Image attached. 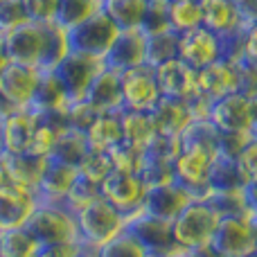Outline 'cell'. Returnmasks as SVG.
<instances>
[{
  "label": "cell",
  "instance_id": "obj_2",
  "mask_svg": "<svg viewBox=\"0 0 257 257\" xmlns=\"http://www.w3.org/2000/svg\"><path fill=\"white\" fill-rule=\"evenodd\" d=\"M23 228L36 241V246L77 239L75 214L63 203H43V201H39L36 208L32 210V214L27 217V221L23 223Z\"/></svg>",
  "mask_w": 257,
  "mask_h": 257
},
{
  "label": "cell",
  "instance_id": "obj_32",
  "mask_svg": "<svg viewBox=\"0 0 257 257\" xmlns=\"http://www.w3.org/2000/svg\"><path fill=\"white\" fill-rule=\"evenodd\" d=\"M176 48H178V34L172 30L145 36V66L154 70L160 63L176 59Z\"/></svg>",
  "mask_w": 257,
  "mask_h": 257
},
{
  "label": "cell",
  "instance_id": "obj_23",
  "mask_svg": "<svg viewBox=\"0 0 257 257\" xmlns=\"http://www.w3.org/2000/svg\"><path fill=\"white\" fill-rule=\"evenodd\" d=\"M75 178H77L75 167L48 158L43 174L39 178V185H36V196L43 203H61Z\"/></svg>",
  "mask_w": 257,
  "mask_h": 257
},
{
  "label": "cell",
  "instance_id": "obj_19",
  "mask_svg": "<svg viewBox=\"0 0 257 257\" xmlns=\"http://www.w3.org/2000/svg\"><path fill=\"white\" fill-rule=\"evenodd\" d=\"M36 113L32 108H16L12 115L0 122V142L3 151L9 154H27L34 138Z\"/></svg>",
  "mask_w": 257,
  "mask_h": 257
},
{
  "label": "cell",
  "instance_id": "obj_28",
  "mask_svg": "<svg viewBox=\"0 0 257 257\" xmlns=\"http://www.w3.org/2000/svg\"><path fill=\"white\" fill-rule=\"evenodd\" d=\"M70 52L68 45V30L48 23L43 25V45H41V59H39V70H54Z\"/></svg>",
  "mask_w": 257,
  "mask_h": 257
},
{
  "label": "cell",
  "instance_id": "obj_40",
  "mask_svg": "<svg viewBox=\"0 0 257 257\" xmlns=\"http://www.w3.org/2000/svg\"><path fill=\"white\" fill-rule=\"evenodd\" d=\"M97 257H149L147 250L133 239L131 232H120L117 237H113L111 241H106L104 246H99Z\"/></svg>",
  "mask_w": 257,
  "mask_h": 257
},
{
  "label": "cell",
  "instance_id": "obj_24",
  "mask_svg": "<svg viewBox=\"0 0 257 257\" xmlns=\"http://www.w3.org/2000/svg\"><path fill=\"white\" fill-rule=\"evenodd\" d=\"M149 115L154 120L156 131L167 133V136H181V131L190 122V115H187V108L183 104V99L165 97V95H160L156 106L149 111Z\"/></svg>",
  "mask_w": 257,
  "mask_h": 257
},
{
  "label": "cell",
  "instance_id": "obj_6",
  "mask_svg": "<svg viewBox=\"0 0 257 257\" xmlns=\"http://www.w3.org/2000/svg\"><path fill=\"white\" fill-rule=\"evenodd\" d=\"M126 232H131L133 239L147 250L149 257H174L181 253V246L174 241L172 221H163L140 210L138 214L126 219Z\"/></svg>",
  "mask_w": 257,
  "mask_h": 257
},
{
  "label": "cell",
  "instance_id": "obj_44",
  "mask_svg": "<svg viewBox=\"0 0 257 257\" xmlns=\"http://www.w3.org/2000/svg\"><path fill=\"white\" fill-rule=\"evenodd\" d=\"M138 30L142 32L145 36L151 34H160V32H167L169 30V21H167V7L165 5H156L149 3L142 14V21Z\"/></svg>",
  "mask_w": 257,
  "mask_h": 257
},
{
  "label": "cell",
  "instance_id": "obj_35",
  "mask_svg": "<svg viewBox=\"0 0 257 257\" xmlns=\"http://www.w3.org/2000/svg\"><path fill=\"white\" fill-rule=\"evenodd\" d=\"M36 248V241L23 226L0 230V257H34Z\"/></svg>",
  "mask_w": 257,
  "mask_h": 257
},
{
  "label": "cell",
  "instance_id": "obj_8",
  "mask_svg": "<svg viewBox=\"0 0 257 257\" xmlns=\"http://www.w3.org/2000/svg\"><path fill=\"white\" fill-rule=\"evenodd\" d=\"M221 57H223V39L217 36L214 32L205 30L203 25L178 34L176 59L183 61L185 66H190L194 72L214 63Z\"/></svg>",
  "mask_w": 257,
  "mask_h": 257
},
{
  "label": "cell",
  "instance_id": "obj_18",
  "mask_svg": "<svg viewBox=\"0 0 257 257\" xmlns=\"http://www.w3.org/2000/svg\"><path fill=\"white\" fill-rule=\"evenodd\" d=\"M45 163H48V156L9 154V151L0 154V169L5 174V181L34 192H36V185H39L41 174L45 169Z\"/></svg>",
  "mask_w": 257,
  "mask_h": 257
},
{
  "label": "cell",
  "instance_id": "obj_1",
  "mask_svg": "<svg viewBox=\"0 0 257 257\" xmlns=\"http://www.w3.org/2000/svg\"><path fill=\"white\" fill-rule=\"evenodd\" d=\"M75 223H77V239L84 248L97 250L113 237L126 230V217L115 210L111 203L99 196V199L90 201L86 208L75 212Z\"/></svg>",
  "mask_w": 257,
  "mask_h": 257
},
{
  "label": "cell",
  "instance_id": "obj_42",
  "mask_svg": "<svg viewBox=\"0 0 257 257\" xmlns=\"http://www.w3.org/2000/svg\"><path fill=\"white\" fill-rule=\"evenodd\" d=\"M253 140H257V131H219L217 145H214V156L235 158Z\"/></svg>",
  "mask_w": 257,
  "mask_h": 257
},
{
  "label": "cell",
  "instance_id": "obj_36",
  "mask_svg": "<svg viewBox=\"0 0 257 257\" xmlns=\"http://www.w3.org/2000/svg\"><path fill=\"white\" fill-rule=\"evenodd\" d=\"M217 136V126L210 120H190L178 138H181V147H203V149L214 151Z\"/></svg>",
  "mask_w": 257,
  "mask_h": 257
},
{
  "label": "cell",
  "instance_id": "obj_34",
  "mask_svg": "<svg viewBox=\"0 0 257 257\" xmlns=\"http://www.w3.org/2000/svg\"><path fill=\"white\" fill-rule=\"evenodd\" d=\"M99 12V0H59L57 14H54V25L63 30H72L86 18Z\"/></svg>",
  "mask_w": 257,
  "mask_h": 257
},
{
  "label": "cell",
  "instance_id": "obj_4",
  "mask_svg": "<svg viewBox=\"0 0 257 257\" xmlns=\"http://www.w3.org/2000/svg\"><path fill=\"white\" fill-rule=\"evenodd\" d=\"M210 244L226 257H248L257 253V217L230 214L219 217Z\"/></svg>",
  "mask_w": 257,
  "mask_h": 257
},
{
  "label": "cell",
  "instance_id": "obj_13",
  "mask_svg": "<svg viewBox=\"0 0 257 257\" xmlns=\"http://www.w3.org/2000/svg\"><path fill=\"white\" fill-rule=\"evenodd\" d=\"M239 63H232L228 59H217L214 63L196 70V90L210 97L212 102L223 95L237 93L239 90Z\"/></svg>",
  "mask_w": 257,
  "mask_h": 257
},
{
  "label": "cell",
  "instance_id": "obj_46",
  "mask_svg": "<svg viewBox=\"0 0 257 257\" xmlns=\"http://www.w3.org/2000/svg\"><path fill=\"white\" fill-rule=\"evenodd\" d=\"M21 3H23V9H25L27 21L39 23V25L54 23L59 0H21Z\"/></svg>",
  "mask_w": 257,
  "mask_h": 257
},
{
  "label": "cell",
  "instance_id": "obj_14",
  "mask_svg": "<svg viewBox=\"0 0 257 257\" xmlns=\"http://www.w3.org/2000/svg\"><path fill=\"white\" fill-rule=\"evenodd\" d=\"M199 9L201 25L221 39L237 34L244 27L257 25V21H244V16L232 5V0H199Z\"/></svg>",
  "mask_w": 257,
  "mask_h": 257
},
{
  "label": "cell",
  "instance_id": "obj_47",
  "mask_svg": "<svg viewBox=\"0 0 257 257\" xmlns=\"http://www.w3.org/2000/svg\"><path fill=\"white\" fill-rule=\"evenodd\" d=\"M23 23H27V16L21 0H0V36Z\"/></svg>",
  "mask_w": 257,
  "mask_h": 257
},
{
  "label": "cell",
  "instance_id": "obj_51",
  "mask_svg": "<svg viewBox=\"0 0 257 257\" xmlns=\"http://www.w3.org/2000/svg\"><path fill=\"white\" fill-rule=\"evenodd\" d=\"M244 21H257V0H232Z\"/></svg>",
  "mask_w": 257,
  "mask_h": 257
},
{
  "label": "cell",
  "instance_id": "obj_55",
  "mask_svg": "<svg viewBox=\"0 0 257 257\" xmlns=\"http://www.w3.org/2000/svg\"><path fill=\"white\" fill-rule=\"evenodd\" d=\"M77 257H97V253H95V250H88V248H84V250H81V253L77 255Z\"/></svg>",
  "mask_w": 257,
  "mask_h": 257
},
{
  "label": "cell",
  "instance_id": "obj_58",
  "mask_svg": "<svg viewBox=\"0 0 257 257\" xmlns=\"http://www.w3.org/2000/svg\"><path fill=\"white\" fill-rule=\"evenodd\" d=\"M5 183V174H3V169H0V185Z\"/></svg>",
  "mask_w": 257,
  "mask_h": 257
},
{
  "label": "cell",
  "instance_id": "obj_49",
  "mask_svg": "<svg viewBox=\"0 0 257 257\" xmlns=\"http://www.w3.org/2000/svg\"><path fill=\"white\" fill-rule=\"evenodd\" d=\"M183 104H185L187 108V115H190V120H208L210 117V108H212V99L205 97L203 93H199V90H192L190 95H187L185 99H183Z\"/></svg>",
  "mask_w": 257,
  "mask_h": 257
},
{
  "label": "cell",
  "instance_id": "obj_7",
  "mask_svg": "<svg viewBox=\"0 0 257 257\" xmlns=\"http://www.w3.org/2000/svg\"><path fill=\"white\" fill-rule=\"evenodd\" d=\"M208 120L217 131H257V97L239 90L223 95L212 102Z\"/></svg>",
  "mask_w": 257,
  "mask_h": 257
},
{
  "label": "cell",
  "instance_id": "obj_53",
  "mask_svg": "<svg viewBox=\"0 0 257 257\" xmlns=\"http://www.w3.org/2000/svg\"><path fill=\"white\" fill-rule=\"evenodd\" d=\"M14 111H16V108H14L12 104H9L7 99H5L3 95H0V122H3V120H5V117H7V115H12Z\"/></svg>",
  "mask_w": 257,
  "mask_h": 257
},
{
  "label": "cell",
  "instance_id": "obj_37",
  "mask_svg": "<svg viewBox=\"0 0 257 257\" xmlns=\"http://www.w3.org/2000/svg\"><path fill=\"white\" fill-rule=\"evenodd\" d=\"M138 176L145 183L147 190H149V187H158V185H167V183H176V174H174L172 160L149 158V156H145Z\"/></svg>",
  "mask_w": 257,
  "mask_h": 257
},
{
  "label": "cell",
  "instance_id": "obj_50",
  "mask_svg": "<svg viewBox=\"0 0 257 257\" xmlns=\"http://www.w3.org/2000/svg\"><path fill=\"white\" fill-rule=\"evenodd\" d=\"M84 250L79 241H57V244H45L36 248L34 257H77Z\"/></svg>",
  "mask_w": 257,
  "mask_h": 257
},
{
  "label": "cell",
  "instance_id": "obj_60",
  "mask_svg": "<svg viewBox=\"0 0 257 257\" xmlns=\"http://www.w3.org/2000/svg\"><path fill=\"white\" fill-rule=\"evenodd\" d=\"M248 257H257V253H255V255H248Z\"/></svg>",
  "mask_w": 257,
  "mask_h": 257
},
{
  "label": "cell",
  "instance_id": "obj_59",
  "mask_svg": "<svg viewBox=\"0 0 257 257\" xmlns=\"http://www.w3.org/2000/svg\"><path fill=\"white\" fill-rule=\"evenodd\" d=\"M0 154H3V142H0Z\"/></svg>",
  "mask_w": 257,
  "mask_h": 257
},
{
  "label": "cell",
  "instance_id": "obj_43",
  "mask_svg": "<svg viewBox=\"0 0 257 257\" xmlns=\"http://www.w3.org/2000/svg\"><path fill=\"white\" fill-rule=\"evenodd\" d=\"M181 151V138L178 136H167V133H156L145 147V156L149 158H160V160H172Z\"/></svg>",
  "mask_w": 257,
  "mask_h": 257
},
{
  "label": "cell",
  "instance_id": "obj_15",
  "mask_svg": "<svg viewBox=\"0 0 257 257\" xmlns=\"http://www.w3.org/2000/svg\"><path fill=\"white\" fill-rule=\"evenodd\" d=\"M39 203L34 190L14 185L5 181L0 185V230L7 228H21Z\"/></svg>",
  "mask_w": 257,
  "mask_h": 257
},
{
  "label": "cell",
  "instance_id": "obj_5",
  "mask_svg": "<svg viewBox=\"0 0 257 257\" xmlns=\"http://www.w3.org/2000/svg\"><path fill=\"white\" fill-rule=\"evenodd\" d=\"M117 32H120L117 25L99 9L97 14L86 18L84 23L68 30V45H70V52L104 61L106 52L111 50L113 41H115Z\"/></svg>",
  "mask_w": 257,
  "mask_h": 257
},
{
  "label": "cell",
  "instance_id": "obj_11",
  "mask_svg": "<svg viewBox=\"0 0 257 257\" xmlns=\"http://www.w3.org/2000/svg\"><path fill=\"white\" fill-rule=\"evenodd\" d=\"M120 84H122V108H126V111L149 113L160 99V90L158 84H156L154 70L147 66L120 72Z\"/></svg>",
  "mask_w": 257,
  "mask_h": 257
},
{
  "label": "cell",
  "instance_id": "obj_41",
  "mask_svg": "<svg viewBox=\"0 0 257 257\" xmlns=\"http://www.w3.org/2000/svg\"><path fill=\"white\" fill-rule=\"evenodd\" d=\"M111 172H113V163L108 158V151H95V149H90L88 156L84 158V163L77 167L79 176L88 178V181L97 183V185H102V181Z\"/></svg>",
  "mask_w": 257,
  "mask_h": 257
},
{
  "label": "cell",
  "instance_id": "obj_22",
  "mask_svg": "<svg viewBox=\"0 0 257 257\" xmlns=\"http://www.w3.org/2000/svg\"><path fill=\"white\" fill-rule=\"evenodd\" d=\"M154 77L160 95H165V97L185 99L196 88V72L178 59H172V61L160 63L158 68H154Z\"/></svg>",
  "mask_w": 257,
  "mask_h": 257
},
{
  "label": "cell",
  "instance_id": "obj_16",
  "mask_svg": "<svg viewBox=\"0 0 257 257\" xmlns=\"http://www.w3.org/2000/svg\"><path fill=\"white\" fill-rule=\"evenodd\" d=\"M102 63L117 72L145 66V34L140 30H120Z\"/></svg>",
  "mask_w": 257,
  "mask_h": 257
},
{
  "label": "cell",
  "instance_id": "obj_25",
  "mask_svg": "<svg viewBox=\"0 0 257 257\" xmlns=\"http://www.w3.org/2000/svg\"><path fill=\"white\" fill-rule=\"evenodd\" d=\"M86 142L95 151H108L122 142V124H120V111L113 113H99L95 122L86 128Z\"/></svg>",
  "mask_w": 257,
  "mask_h": 257
},
{
  "label": "cell",
  "instance_id": "obj_9",
  "mask_svg": "<svg viewBox=\"0 0 257 257\" xmlns=\"http://www.w3.org/2000/svg\"><path fill=\"white\" fill-rule=\"evenodd\" d=\"M145 194H147V187L138 174L115 172V169L99 185V196L106 203H111L115 210H120L126 219L142 210Z\"/></svg>",
  "mask_w": 257,
  "mask_h": 257
},
{
  "label": "cell",
  "instance_id": "obj_10",
  "mask_svg": "<svg viewBox=\"0 0 257 257\" xmlns=\"http://www.w3.org/2000/svg\"><path fill=\"white\" fill-rule=\"evenodd\" d=\"M102 68H104V63L97 61V59L68 52V57L63 59L52 72H54V77H57V81L61 84L68 102H79V99L86 97V90H88L90 81L95 79V75H97Z\"/></svg>",
  "mask_w": 257,
  "mask_h": 257
},
{
  "label": "cell",
  "instance_id": "obj_38",
  "mask_svg": "<svg viewBox=\"0 0 257 257\" xmlns=\"http://www.w3.org/2000/svg\"><path fill=\"white\" fill-rule=\"evenodd\" d=\"M95 199H99V185L77 174V178L72 181L70 190L66 192V196H63L61 203L66 205L72 214H75L77 210L86 208V205H88L90 201H95Z\"/></svg>",
  "mask_w": 257,
  "mask_h": 257
},
{
  "label": "cell",
  "instance_id": "obj_52",
  "mask_svg": "<svg viewBox=\"0 0 257 257\" xmlns=\"http://www.w3.org/2000/svg\"><path fill=\"white\" fill-rule=\"evenodd\" d=\"M192 257H226V255H221L217 248H214L212 244H203V246H196V248H192V250H187Z\"/></svg>",
  "mask_w": 257,
  "mask_h": 257
},
{
  "label": "cell",
  "instance_id": "obj_3",
  "mask_svg": "<svg viewBox=\"0 0 257 257\" xmlns=\"http://www.w3.org/2000/svg\"><path fill=\"white\" fill-rule=\"evenodd\" d=\"M217 221L219 214L208 201H190L172 221L174 241L183 250H192L196 246L208 244Z\"/></svg>",
  "mask_w": 257,
  "mask_h": 257
},
{
  "label": "cell",
  "instance_id": "obj_45",
  "mask_svg": "<svg viewBox=\"0 0 257 257\" xmlns=\"http://www.w3.org/2000/svg\"><path fill=\"white\" fill-rule=\"evenodd\" d=\"M99 113L90 106L86 99H79V102H68L66 106V117H68V126L75 128V131L86 133V128L95 122Z\"/></svg>",
  "mask_w": 257,
  "mask_h": 257
},
{
  "label": "cell",
  "instance_id": "obj_31",
  "mask_svg": "<svg viewBox=\"0 0 257 257\" xmlns=\"http://www.w3.org/2000/svg\"><path fill=\"white\" fill-rule=\"evenodd\" d=\"M147 0H99V9L117 25V30H138Z\"/></svg>",
  "mask_w": 257,
  "mask_h": 257
},
{
  "label": "cell",
  "instance_id": "obj_33",
  "mask_svg": "<svg viewBox=\"0 0 257 257\" xmlns=\"http://www.w3.org/2000/svg\"><path fill=\"white\" fill-rule=\"evenodd\" d=\"M165 7H167V21L172 32L183 34L194 27H201L199 0H169Z\"/></svg>",
  "mask_w": 257,
  "mask_h": 257
},
{
  "label": "cell",
  "instance_id": "obj_29",
  "mask_svg": "<svg viewBox=\"0 0 257 257\" xmlns=\"http://www.w3.org/2000/svg\"><path fill=\"white\" fill-rule=\"evenodd\" d=\"M88 151H90V147H88V142H86V133L68 128L66 133H61V136L57 138V142H54L48 158L57 160V163H63V165H70V167L77 169L84 163L86 156H88Z\"/></svg>",
  "mask_w": 257,
  "mask_h": 257
},
{
  "label": "cell",
  "instance_id": "obj_21",
  "mask_svg": "<svg viewBox=\"0 0 257 257\" xmlns=\"http://www.w3.org/2000/svg\"><path fill=\"white\" fill-rule=\"evenodd\" d=\"M86 102L95 108L97 113H113L122 111V84L120 72L111 68H102L90 81L86 90Z\"/></svg>",
  "mask_w": 257,
  "mask_h": 257
},
{
  "label": "cell",
  "instance_id": "obj_48",
  "mask_svg": "<svg viewBox=\"0 0 257 257\" xmlns=\"http://www.w3.org/2000/svg\"><path fill=\"white\" fill-rule=\"evenodd\" d=\"M232 160L246 183H257V140L248 142Z\"/></svg>",
  "mask_w": 257,
  "mask_h": 257
},
{
  "label": "cell",
  "instance_id": "obj_27",
  "mask_svg": "<svg viewBox=\"0 0 257 257\" xmlns=\"http://www.w3.org/2000/svg\"><path fill=\"white\" fill-rule=\"evenodd\" d=\"M68 106V97L63 93L61 84L57 81L52 70L39 72V81H36L34 95L27 108H32L34 113H43V111H59V108Z\"/></svg>",
  "mask_w": 257,
  "mask_h": 257
},
{
  "label": "cell",
  "instance_id": "obj_20",
  "mask_svg": "<svg viewBox=\"0 0 257 257\" xmlns=\"http://www.w3.org/2000/svg\"><path fill=\"white\" fill-rule=\"evenodd\" d=\"M190 196L178 183H167V185L149 187L142 201V212L151 214L163 221H174L176 214L190 203Z\"/></svg>",
  "mask_w": 257,
  "mask_h": 257
},
{
  "label": "cell",
  "instance_id": "obj_17",
  "mask_svg": "<svg viewBox=\"0 0 257 257\" xmlns=\"http://www.w3.org/2000/svg\"><path fill=\"white\" fill-rule=\"evenodd\" d=\"M39 72L32 66H21V63H9L0 72V95L12 104L14 108H27L34 95Z\"/></svg>",
  "mask_w": 257,
  "mask_h": 257
},
{
  "label": "cell",
  "instance_id": "obj_12",
  "mask_svg": "<svg viewBox=\"0 0 257 257\" xmlns=\"http://www.w3.org/2000/svg\"><path fill=\"white\" fill-rule=\"evenodd\" d=\"M3 43H5V50H7V57L12 63L32 66L39 70L41 45H43V25L32 23V21L23 23V25L5 32Z\"/></svg>",
  "mask_w": 257,
  "mask_h": 257
},
{
  "label": "cell",
  "instance_id": "obj_26",
  "mask_svg": "<svg viewBox=\"0 0 257 257\" xmlns=\"http://www.w3.org/2000/svg\"><path fill=\"white\" fill-rule=\"evenodd\" d=\"M208 187L214 194H232V192H239L244 185L248 183L241 178L239 169H237L235 160L232 158H223V156H214L212 165L208 169Z\"/></svg>",
  "mask_w": 257,
  "mask_h": 257
},
{
  "label": "cell",
  "instance_id": "obj_39",
  "mask_svg": "<svg viewBox=\"0 0 257 257\" xmlns=\"http://www.w3.org/2000/svg\"><path fill=\"white\" fill-rule=\"evenodd\" d=\"M108 158L113 163L115 172H126V174H138L142 167V160H145V149L140 147H133L128 142H117L113 149H108Z\"/></svg>",
  "mask_w": 257,
  "mask_h": 257
},
{
  "label": "cell",
  "instance_id": "obj_30",
  "mask_svg": "<svg viewBox=\"0 0 257 257\" xmlns=\"http://www.w3.org/2000/svg\"><path fill=\"white\" fill-rule=\"evenodd\" d=\"M120 124H122V140L133 147H140V149H145L151 138L158 133L151 115L142 111H126V108H122Z\"/></svg>",
  "mask_w": 257,
  "mask_h": 257
},
{
  "label": "cell",
  "instance_id": "obj_54",
  "mask_svg": "<svg viewBox=\"0 0 257 257\" xmlns=\"http://www.w3.org/2000/svg\"><path fill=\"white\" fill-rule=\"evenodd\" d=\"M9 57H7V50H5V43H3V36H0V72L5 70V68L9 66Z\"/></svg>",
  "mask_w": 257,
  "mask_h": 257
},
{
  "label": "cell",
  "instance_id": "obj_56",
  "mask_svg": "<svg viewBox=\"0 0 257 257\" xmlns=\"http://www.w3.org/2000/svg\"><path fill=\"white\" fill-rule=\"evenodd\" d=\"M147 3H156V5H167L169 0H147Z\"/></svg>",
  "mask_w": 257,
  "mask_h": 257
},
{
  "label": "cell",
  "instance_id": "obj_57",
  "mask_svg": "<svg viewBox=\"0 0 257 257\" xmlns=\"http://www.w3.org/2000/svg\"><path fill=\"white\" fill-rule=\"evenodd\" d=\"M174 257H192L190 253H187V250H181V253H176V255H174Z\"/></svg>",
  "mask_w": 257,
  "mask_h": 257
}]
</instances>
